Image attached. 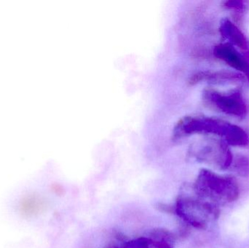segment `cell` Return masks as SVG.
<instances>
[{"label": "cell", "instance_id": "ba28073f", "mask_svg": "<svg viewBox=\"0 0 249 248\" xmlns=\"http://www.w3.org/2000/svg\"><path fill=\"white\" fill-rule=\"evenodd\" d=\"M221 35L249 60V40L244 32L230 19H222L219 26Z\"/></svg>", "mask_w": 249, "mask_h": 248}, {"label": "cell", "instance_id": "277c9868", "mask_svg": "<svg viewBox=\"0 0 249 248\" xmlns=\"http://www.w3.org/2000/svg\"><path fill=\"white\" fill-rule=\"evenodd\" d=\"M193 158L218 170H225L232 165L233 155L223 139L206 138L195 144L190 150Z\"/></svg>", "mask_w": 249, "mask_h": 248}, {"label": "cell", "instance_id": "5b68a950", "mask_svg": "<svg viewBox=\"0 0 249 248\" xmlns=\"http://www.w3.org/2000/svg\"><path fill=\"white\" fill-rule=\"evenodd\" d=\"M203 100L208 107L229 116L244 118L248 113V106L240 88L225 93L206 89L203 93Z\"/></svg>", "mask_w": 249, "mask_h": 248}, {"label": "cell", "instance_id": "52a82bcc", "mask_svg": "<svg viewBox=\"0 0 249 248\" xmlns=\"http://www.w3.org/2000/svg\"><path fill=\"white\" fill-rule=\"evenodd\" d=\"M246 78L241 73L228 70H218V71H200L194 74L190 80L191 84L206 83L218 85L234 84L242 83Z\"/></svg>", "mask_w": 249, "mask_h": 248}, {"label": "cell", "instance_id": "30bf717a", "mask_svg": "<svg viewBox=\"0 0 249 248\" xmlns=\"http://www.w3.org/2000/svg\"><path fill=\"white\" fill-rule=\"evenodd\" d=\"M232 167L234 170L241 177L249 176V159L244 155H237L232 160Z\"/></svg>", "mask_w": 249, "mask_h": 248}, {"label": "cell", "instance_id": "3957f363", "mask_svg": "<svg viewBox=\"0 0 249 248\" xmlns=\"http://www.w3.org/2000/svg\"><path fill=\"white\" fill-rule=\"evenodd\" d=\"M196 195L216 205L235 202L240 196V187L236 179L224 176L208 169L199 171L192 186Z\"/></svg>", "mask_w": 249, "mask_h": 248}, {"label": "cell", "instance_id": "9c48e42d", "mask_svg": "<svg viewBox=\"0 0 249 248\" xmlns=\"http://www.w3.org/2000/svg\"><path fill=\"white\" fill-rule=\"evenodd\" d=\"M171 234L165 231L153 232L152 237H141L127 241L130 248H173Z\"/></svg>", "mask_w": 249, "mask_h": 248}, {"label": "cell", "instance_id": "8fae6325", "mask_svg": "<svg viewBox=\"0 0 249 248\" xmlns=\"http://www.w3.org/2000/svg\"><path fill=\"white\" fill-rule=\"evenodd\" d=\"M247 2L242 0H231L223 2V7L226 10L234 11L236 13H243L247 9Z\"/></svg>", "mask_w": 249, "mask_h": 248}, {"label": "cell", "instance_id": "6da1fadb", "mask_svg": "<svg viewBox=\"0 0 249 248\" xmlns=\"http://www.w3.org/2000/svg\"><path fill=\"white\" fill-rule=\"evenodd\" d=\"M193 134H212L223 138L228 145H249L248 133L242 128L222 119L206 116H188L181 119L175 128L177 138Z\"/></svg>", "mask_w": 249, "mask_h": 248}, {"label": "cell", "instance_id": "8992f818", "mask_svg": "<svg viewBox=\"0 0 249 248\" xmlns=\"http://www.w3.org/2000/svg\"><path fill=\"white\" fill-rule=\"evenodd\" d=\"M213 54L218 59L232 68L241 71L249 83V61L233 45L228 42L221 43L213 48Z\"/></svg>", "mask_w": 249, "mask_h": 248}, {"label": "cell", "instance_id": "7a4b0ae2", "mask_svg": "<svg viewBox=\"0 0 249 248\" xmlns=\"http://www.w3.org/2000/svg\"><path fill=\"white\" fill-rule=\"evenodd\" d=\"M172 212L187 225L198 230H206L219 216L217 205L196 195L192 186L181 191Z\"/></svg>", "mask_w": 249, "mask_h": 248}]
</instances>
